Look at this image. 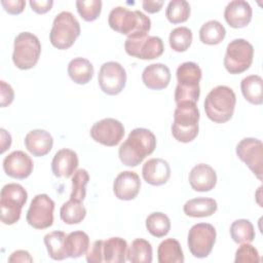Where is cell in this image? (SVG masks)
Returning a JSON list of instances; mask_svg holds the SVG:
<instances>
[{
	"label": "cell",
	"mask_w": 263,
	"mask_h": 263,
	"mask_svg": "<svg viewBox=\"0 0 263 263\" xmlns=\"http://www.w3.org/2000/svg\"><path fill=\"white\" fill-rule=\"evenodd\" d=\"M156 148V137L144 127L133 129L127 139L120 145L118 156L126 166L139 165L146 156L152 154Z\"/></svg>",
	"instance_id": "cell-1"
},
{
	"label": "cell",
	"mask_w": 263,
	"mask_h": 263,
	"mask_svg": "<svg viewBox=\"0 0 263 263\" xmlns=\"http://www.w3.org/2000/svg\"><path fill=\"white\" fill-rule=\"evenodd\" d=\"M108 24L112 30L127 37L147 35L151 29V21L146 14L123 6L114 7L110 11Z\"/></svg>",
	"instance_id": "cell-2"
},
{
	"label": "cell",
	"mask_w": 263,
	"mask_h": 263,
	"mask_svg": "<svg viewBox=\"0 0 263 263\" xmlns=\"http://www.w3.org/2000/svg\"><path fill=\"white\" fill-rule=\"evenodd\" d=\"M236 104V96L226 85L214 87L205 97L204 111L209 119L216 123H224L232 118Z\"/></svg>",
	"instance_id": "cell-3"
},
{
	"label": "cell",
	"mask_w": 263,
	"mask_h": 263,
	"mask_svg": "<svg viewBox=\"0 0 263 263\" xmlns=\"http://www.w3.org/2000/svg\"><path fill=\"white\" fill-rule=\"evenodd\" d=\"M199 117L196 103L183 102L177 104L172 124L173 137L181 143L192 142L198 135Z\"/></svg>",
	"instance_id": "cell-4"
},
{
	"label": "cell",
	"mask_w": 263,
	"mask_h": 263,
	"mask_svg": "<svg viewBox=\"0 0 263 263\" xmlns=\"http://www.w3.org/2000/svg\"><path fill=\"white\" fill-rule=\"evenodd\" d=\"M178 84L175 89L176 104L183 102L196 103L199 99V81L202 77L200 67L194 62L181 64L176 72Z\"/></svg>",
	"instance_id": "cell-5"
},
{
	"label": "cell",
	"mask_w": 263,
	"mask_h": 263,
	"mask_svg": "<svg viewBox=\"0 0 263 263\" xmlns=\"http://www.w3.org/2000/svg\"><path fill=\"white\" fill-rule=\"evenodd\" d=\"M28 193L26 189L16 183H9L2 187L0 193L1 221L5 225L16 223L22 214V209L26 204Z\"/></svg>",
	"instance_id": "cell-6"
},
{
	"label": "cell",
	"mask_w": 263,
	"mask_h": 263,
	"mask_svg": "<svg viewBox=\"0 0 263 263\" xmlns=\"http://www.w3.org/2000/svg\"><path fill=\"white\" fill-rule=\"evenodd\" d=\"M80 35V25L70 11H62L55 15L49 33L52 46L58 49H68Z\"/></svg>",
	"instance_id": "cell-7"
},
{
	"label": "cell",
	"mask_w": 263,
	"mask_h": 263,
	"mask_svg": "<svg viewBox=\"0 0 263 263\" xmlns=\"http://www.w3.org/2000/svg\"><path fill=\"white\" fill-rule=\"evenodd\" d=\"M41 53L38 37L30 32H22L14 38L12 61L16 68L29 70L36 66Z\"/></svg>",
	"instance_id": "cell-8"
},
{
	"label": "cell",
	"mask_w": 263,
	"mask_h": 263,
	"mask_svg": "<svg viewBox=\"0 0 263 263\" xmlns=\"http://www.w3.org/2000/svg\"><path fill=\"white\" fill-rule=\"evenodd\" d=\"M253 58V45L246 39L237 38L230 41L226 47L224 67L230 74H240L251 67Z\"/></svg>",
	"instance_id": "cell-9"
},
{
	"label": "cell",
	"mask_w": 263,
	"mask_h": 263,
	"mask_svg": "<svg viewBox=\"0 0 263 263\" xmlns=\"http://www.w3.org/2000/svg\"><path fill=\"white\" fill-rule=\"evenodd\" d=\"M216 229L209 223H197L193 225L189 232L187 243L190 253L195 258L208 257L216 241Z\"/></svg>",
	"instance_id": "cell-10"
},
{
	"label": "cell",
	"mask_w": 263,
	"mask_h": 263,
	"mask_svg": "<svg viewBox=\"0 0 263 263\" xmlns=\"http://www.w3.org/2000/svg\"><path fill=\"white\" fill-rule=\"evenodd\" d=\"M124 49L130 57L141 60H154L159 58L164 50L161 38L157 36H135L127 37Z\"/></svg>",
	"instance_id": "cell-11"
},
{
	"label": "cell",
	"mask_w": 263,
	"mask_h": 263,
	"mask_svg": "<svg viewBox=\"0 0 263 263\" xmlns=\"http://www.w3.org/2000/svg\"><path fill=\"white\" fill-rule=\"evenodd\" d=\"M53 211L54 201L47 194H37L27 212V222L35 229H46L53 223Z\"/></svg>",
	"instance_id": "cell-12"
},
{
	"label": "cell",
	"mask_w": 263,
	"mask_h": 263,
	"mask_svg": "<svg viewBox=\"0 0 263 263\" xmlns=\"http://www.w3.org/2000/svg\"><path fill=\"white\" fill-rule=\"evenodd\" d=\"M98 82L100 88L109 96L120 93L126 83L125 69L117 62L104 63L99 71Z\"/></svg>",
	"instance_id": "cell-13"
},
{
	"label": "cell",
	"mask_w": 263,
	"mask_h": 263,
	"mask_svg": "<svg viewBox=\"0 0 263 263\" xmlns=\"http://www.w3.org/2000/svg\"><path fill=\"white\" fill-rule=\"evenodd\" d=\"M236 155L253 174L262 181L263 176V144L256 138H245L236 145Z\"/></svg>",
	"instance_id": "cell-14"
},
{
	"label": "cell",
	"mask_w": 263,
	"mask_h": 263,
	"mask_svg": "<svg viewBox=\"0 0 263 263\" xmlns=\"http://www.w3.org/2000/svg\"><path fill=\"white\" fill-rule=\"evenodd\" d=\"M90 137L93 141L108 147L119 144L124 136L123 124L114 118H104L93 123L90 128Z\"/></svg>",
	"instance_id": "cell-15"
},
{
	"label": "cell",
	"mask_w": 263,
	"mask_h": 263,
	"mask_svg": "<svg viewBox=\"0 0 263 263\" xmlns=\"http://www.w3.org/2000/svg\"><path fill=\"white\" fill-rule=\"evenodd\" d=\"M34 168L31 157L21 150H15L3 159V170L5 174L13 179L23 180L28 178Z\"/></svg>",
	"instance_id": "cell-16"
},
{
	"label": "cell",
	"mask_w": 263,
	"mask_h": 263,
	"mask_svg": "<svg viewBox=\"0 0 263 263\" xmlns=\"http://www.w3.org/2000/svg\"><path fill=\"white\" fill-rule=\"evenodd\" d=\"M141 189L140 177L133 171H123L117 175L113 183V192L120 200H132Z\"/></svg>",
	"instance_id": "cell-17"
},
{
	"label": "cell",
	"mask_w": 263,
	"mask_h": 263,
	"mask_svg": "<svg viewBox=\"0 0 263 263\" xmlns=\"http://www.w3.org/2000/svg\"><path fill=\"white\" fill-rule=\"evenodd\" d=\"M253 15L251 5L243 0L230 1L224 10V18L226 23L234 29L247 27Z\"/></svg>",
	"instance_id": "cell-18"
},
{
	"label": "cell",
	"mask_w": 263,
	"mask_h": 263,
	"mask_svg": "<svg viewBox=\"0 0 263 263\" xmlns=\"http://www.w3.org/2000/svg\"><path fill=\"white\" fill-rule=\"evenodd\" d=\"M188 180L193 190L206 192L211 191L216 186L217 174L211 165L206 163H199L192 167L189 173Z\"/></svg>",
	"instance_id": "cell-19"
},
{
	"label": "cell",
	"mask_w": 263,
	"mask_h": 263,
	"mask_svg": "<svg viewBox=\"0 0 263 263\" xmlns=\"http://www.w3.org/2000/svg\"><path fill=\"white\" fill-rule=\"evenodd\" d=\"M143 179L152 186L165 184L171 177V167L166 160L162 158H151L142 167Z\"/></svg>",
	"instance_id": "cell-20"
},
{
	"label": "cell",
	"mask_w": 263,
	"mask_h": 263,
	"mask_svg": "<svg viewBox=\"0 0 263 263\" xmlns=\"http://www.w3.org/2000/svg\"><path fill=\"white\" fill-rule=\"evenodd\" d=\"M78 163L77 153L71 149L63 148L54 154L51 161V171L58 178H69L75 173Z\"/></svg>",
	"instance_id": "cell-21"
},
{
	"label": "cell",
	"mask_w": 263,
	"mask_h": 263,
	"mask_svg": "<svg viewBox=\"0 0 263 263\" xmlns=\"http://www.w3.org/2000/svg\"><path fill=\"white\" fill-rule=\"evenodd\" d=\"M142 80L143 83L150 89H164L170 84L171 71L168 67L164 64H151L143 70Z\"/></svg>",
	"instance_id": "cell-22"
},
{
	"label": "cell",
	"mask_w": 263,
	"mask_h": 263,
	"mask_svg": "<svg viewBox=\"0 0 263 263\" xmlns=\"http://www.w3.org/2000/svg\"><path fill=\"white\" fill-rule=\"evenodd\" d=\"M25 146L27 150L37 157H41L50 152L53 146L51 135L44 129H33L25 137Z\"/></svg>",
	"instance_id": "cell-23"
},
{
	"label": "cell",
	"mask_w": 263,
	"mask_h": 263,
	"mask_svg": "<svg viewBox=\"0 0 263 263\" xmlns=\"http://www.w3.org/2000/svg\"><path fill=\"white\" fill-rule=\"evenodd\" d=\"M218 209L217 201L210 197H196L185 202L183 211L185 215L193 218L210 217Z\"/></svg>",
	"instance_id": "cell-24"
},
{
	"label": "cell",
	"mask_w": 263,
	"mask_h": 263,
	"mask_svg": "<svg viewBox=\"0 0 263 263\" xmlns=\"http://www.w3.org/2000/svg\"><path fill=\"white\" fill-rule=\"evenodd\" d=\"M127 242L121 237H110L103 240V258L107 263H124Z\"/></svg>",
	"instance_id": "cell-25"
},
{
	"label": "cell",
	"mask_w": 263,
	"mask_h": 263,
	"mask_svg": "<svg viewBox=\"0 0 263 263\" xmlns=\"http://www.w3.org/2000/svg\"><path fill=\"white\" fill-rule=\"evenodd\" d=\"M68 75L77 84L88 83L95 73L92 64L84 58H75L68 64Z\"/></svg>",
	"instance_id": "cell-26"
},
{
	"label": "cell",
	"mask_w": 263,
	"mask_h": 263,
	"mask_svg": "<svg viewBox=\"0 0 263 263\" xmlns=\"http://www.w3.org/2000/svg\"><path fill=\"white\" fill-rule=\"evenodd\" d=\"M157 260L159 263H183L184 254L180 242L175 238L162 240L157 248Z\"/></svg>",
	"instance_id": "cell-27"
},
{
	"label": "cell",
	"mask_w": 263,
	"mask_h": 263,
	"mask_svg": "<svg viewBox=\"0 0 263 263\" xmlns=\"http://www.w3.org/2000/svg\"><path fill=\"white\" fill-rule=\"evenodd\" d=\"M243 98L251 104L261 105L263 103V79L259 75H250L240 82Z\"/></svg>",
	"instance_id": "cell-28"
},
{
	"label": "cell",
	"mask_w": 263,
	"mask_h": 263,
	"mask_svg": "<svg viewBox=\"0 0 263 263\" xmlns=\"http://www.w3.org/2000/svg\"><path fill=\"white\" fill-rule=\"evenodd\" d=\"M67 234L63 231H52L44 236V243L49 257L53 260H64L68 258L66 252Z\"/></svg>",
	"instance_id": "cell-29"
},
{
	"label": "cell",
	"mask_w": 263,
	"mask_h": 263,
	"mask_svg": "<svg viewBox=\"0 0 263 263\" xmlns=\"http://www.w3.org/2000/svg\"><path fill=\"white\" fill-rule=\"evenodd\" d=\"M89 247V236L83 231H73L67 234L66 252L68 257L76 259L85 255Z\"/></svg>",
	"instance_id": "cell-30"
},
{
	"label": "cell",
	"mask_w": 263,
	"mask_h": 263,
	"mask_svg": "<svg viewBox=\"0 0 263 263\" xmlns=\"http://www.w3.org/2000/svg\"><path fill=\"white\" fill-rule=\"evenodd\" d=\"M126 260L132 263H151L152 246L144 238H136L126 251Z\"/></svg>",
	"instance_id": "cell-31"
},
{
	"label": "cell",
	"mask_w": 263,
	"mask_h": 263,
	"mask_svg": "<svg viewBox=\"0 0 263 263\" xmlns=\"http://www.w3.org/2000/svg\"><path fill=\"white\" fill-rule=\"evenodd\" d=\"M226 36L225 27L216 20L204 23L199 30V39L208 45H217L221 43Z\"/></svg>",
	"instance_id": "cell-32"
},
{
	"label": "cell",
	"mask_w": 263,
	"mask_h": 263,
	"mask_svg": "<svg viewBox=\"0 0 263 263\" xmlns=\"http://www.w3.org/2000/svg\"><path fill=\"white\" fill-rule=\"evenodd\" d=\"M86 216V209L82 204V201L70 198L68 201L64 202L60 210V217L62 221L66 224H78Z\"/></svg>",
	"instance_id": "cell-33"
},
{
	"label": "cell",
	"mask_w": 263,
	"mask_h": 263,
	"mask_svg": "<svg viewBox=\"0 0 263 263\" xmlns=\"http://www.w3.org/2000/svg\"><path fill=\"white\" fill-rule=\"evenodd\" d=\"M230 235L234 242L246 243L255 239V229L250 220L238 219L232 222L230 226Z\"/></svg>",
	"instance_id": "cell-34"
},
{
	"label": "cell",
	"mask_w": 263,
	"mask_h": 263,
	"mask_svg": "<svg viewBox=\"0 0 263 263\" xmlns=\"http://www.w3.org/2000/svg\"><path fill=\"white\" fill-rule=\"evenodd\" d=\"M146 228L151 235L163 237L171 230L170 218L161 212H154L147 217Z\"/></svg>",
	"instance_id": "cell-35"
},
{
	"label": "cell",
	"mask_w": 263,
	"mask_h": 263,
	"mask_svg": "<svg viewBox=\"0 0 263 263\" xmlns=\"http://www.w3.org/2000/svg\"><path fill=\"white\" fill-rule=\"evenodd\" d=\"M190 5L185 0H172L168 2L165 16L172 24H180L186 22L190 16Z\"/></svg>",
	"instance_id": "cell-36"
},
{
	"label": "cell",
	"mask_w": 263,
	"mask_h": 263,
	"mask_svg": "<svg viewBox=\"0 0 263 263\" xmlns=\"http://www.w3.org/2000/svg\"><path fill=\"white\" fill-rule=\"evenodd\" d=\"M192 31L187 27L175 28L168 37L170 46L177 52L186 51L192 42Z\"/></svg>",
	"instance_id": "cell-37"
},
{
	"label": "cell",
	"mask_w": 263,
	"mask_h": 263,
	"mask_svg": "<svg viewBox=\"0 0 263 263\" xmlns=\"http://www.w3.org/2000/svg\"><path fill=\"white\" fill-rule=\"evenodd\" d=\"M89 181V175L86 170L79 168L75 171L72 177V191L70 197L83 201L86 196V185Z\"/></svg>",
	"instance_id": "cell-38"
},
{
	"label": "cell",
	"mask_w": 263,
	"mask_h": 263,
	"mask_svg": "<svg viewBox=\"0 0 263 263\" xmlns=\"http://www.w3.org/2000/svg\"><path fill=\"white\" fill-rule=\"evenodd\" d=\"M76 8L79 15L85 22L96 21L102 11L101 0H77Z\"/></svg>",
	"instance_id": "cell-39"
},
{
	"label": "cell",
	"mask_w": 263,
	"mask_h": 263,
	"mask_svg": "<svg viewBox=\"0 0 263 263\" xmlns=\"http://www.w3.org/2000/svg\"><path fill=\"white\" fill-rule=\"evenodd\" d=\"M260 257L257 249L253 247L250 242L241 243V246L236 250L235 253V263H249V262H259Z\"/></svg>",
	"instance_id": "cell-40"
},
{
	"label": "cell",
	"mask_w": 263,
	"mask_h": 263,
	"mask_svg": "<svg viewBox=\"0 0 263 263\" xmlns=\"http://www.w3.org/2000/svg\"><path fill=\"white\" fill-rule=\"evenodd\" d=\"M86 261L88 263H101L104 262L103 258V240H96L86 252Z\"/></svg>",
	"instance_id": "cell-41"
},
{
	"label": "cell",
	"mask_w": 263,
	"mask_h": 263,
	"mask_svg": "<svg viewBox=\"0 0 263 263\" xmlns=\"http://www.w3.org/2000/svg\"><path fill=\"white\" fill-rule=\"evenodd\" d=\"M0 96H1V107L9 106L14 99V91L12 87L5 81H0Z\"/></svg>",
	"instance_id": "cell-42"
},
{
	"label": "cell",
	"mask_w": 263,
	"mask_h": 263,
	"mask_svg": "<svg viewBox=\"0 0 263 263\" xmlns=\"http://www.w3.org/2000/svg\"><path fill=\"white\" fill-rule=\"evenodd\" d=\"M1 4L4 7L5 11H7L9 14H20L25 9L26 1H24V0H3V1H1Z\"/></svg>",
	"instance_id": "cell-43"
},
{
	"label": "cell",
	"mask_w": 263,
	"mask_h": 263,
	"mask_svg": "<svg viewBox=\"0 0 263 263\" xmlns=\"http://www.w3.org/2000/svg\"><path fill=\"white\" fill-rule=\"evenodd\" d=\"M30 6L33 11H35L38 14H43L49 11L53 5L52 0H41V1H36V0H31Z\"/></svg>",
	"instance_id": "cell-44"
},
{
	"label": "cell",
	"mask_w": 263,
	"mask_h": 263,
	"mask_svg": "<svg viewBox=\"0 0 263 263\" xmlns=\"http://www.w3.org/2000/svg\"><path fill=\"white\" fill-rule=\"evenodd\" d=\"M9 263H17V262H33V258L31 257L28 251L17 250L14 251L8 258Z\"/></svg>",
	"instance_id": "cell-45"
},
{
	"label": "cell",
	"mask_w": 263,
	"mask_h": 263,
	"mask_svg": "<svg viewBox=\"0 0 263 263\" xmlns=\"http://www.w3.org/2000/svg\"><path fill=\"white\" fill-rule=\"evenodd\" d=\"M143 8L148 13H155L160 11L163 5V1H151V0H144L142 2Z\"/></svg>",
	"instance_id": "cell-46"
},
{
	"label": "cell",
	"mask_w": 263,
	"mask_h": 263,
	"mask_svg": "<svg viewBox=\"0 0 263 263\" xmlns=\"http://www.w3.org/2000/svg\"><path fill=\"white\" fill-rule=\"evenodd\" d=\"M0 145H1V153H4L7 149H9L11 145V136L4 128H0Z\"/></svg>",
	"instance_id": "cell-47"
}]
</instances>
